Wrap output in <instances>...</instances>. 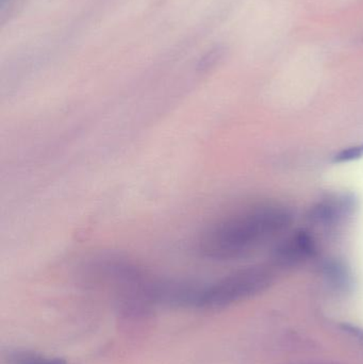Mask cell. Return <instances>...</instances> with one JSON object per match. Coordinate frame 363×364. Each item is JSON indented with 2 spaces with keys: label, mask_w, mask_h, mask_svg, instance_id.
<instances>
[{
  "label": "cell",
  "mask_w": 363,
  "mask_h": 364,
  "mask_svg": "<svg viewBox=\"0 0 363 364\" xmlns=\"http://www.w3.org/2000/svg\"><path fill=\"white\" fill-rule=\"evenodd\" d=\"M292 220L285 205H255L207 227L196 240V254L210 261L243 258L287 230Z\"/></svg>",
  "instance_id": "obj_1"
},
{
  "label": "cell",
  "mask_w": 363,
  "mask_h": 364,
  "mask_svg": "<svg viewBox=\"0 0 363 364\" xmlns=\"http://www.w3.org/2000/svg\"><path fill=\"white\" fill-rule=\"evenodd\" d=\"M272 274L262 267H251L210 284L198 282L197 309H220L251 296L270 284Z\"/></svg>",
  "instance_id": "obj_2"
},
{
  "label": "cell",
  "mask_w": 363,
  "mask_h": 364,
  "mask_svg": "<svg viewBox=\"0 0 363 364\" xmlns=\"http://www.w3.org/2000/svg\"><path fill=\"white\" fill-rule=\"evenodd\" d=\"M358 209V199L352 192L330 193L311 208V224L324 230H336L347 224Z\"/></svg>",
  "instance_id": "obj_3"
},
{
  "label": "cell",
  "mask_w": 363,
  "mask_h": 364,
  "mask_svg": "<svg viewBox=\"0 0 363 364\" xmlns=\"http://www.w3.org/2000/svg\"><path fill=\"white\" fill-rule=\"evenodd\" d=\"M318 245L309 231H296L277 245L273 252V260L279 267H291L315 258Z\"/></svg>",
  "instance_id": "obj_4"
},
{
  "label": "cell",
  "mask_w": 363,
  "mask_h": 364,
  "mask_svg": "<svg viewBox=\"0 0 363 364\" xmlns=\"http://www.w3.org/2000/svg\"><path fill=\"white\" fill-rule=\"evenodd\" d=\"M321 274L326 284L340 293L351 292L353 274L349 265L338 258H327L321 263Z\"/></svg>",
  "instance_id": "obj_5"
},
{
  "label": "cell",
  "mask_w": 363,
  "mask_h": 364,
  "mask_svg": "<svg viewBox=\"0 0 363 364\" xmlns=\"http://www.w3.org/2000/svg\"><path fill=\"white\" fill-rule=\"evenodd\" d=\"M8 364H67L64 359L44 357L36 353L14 352L9 356Z\"/></svg>",
  "instance_id": "obj_6"
},
{
  "label": "cell",
  "mask_w": 363,
  "mask_h": 364,
  "mask_svg": "<svg viewBox=\"0 0 363 364\" xmlns=\"http://www.w3.org/2000/svg\"><path fill=\"white\" fill-rule=\"evenodd\" d=\"M363 157V144L347 147L337 153L332 157L334 164H347V162L356 161Z\"/></svg>",
  "instance_id": "obj_7"
},
{
  "label": "cell",
  "mask_w": 363,
  "mask_h": 364,
  "mask_svg": "<svg viewBox=\"0 0 363 364\" xmlns=\"http://www.w3.org/2000/svg\"><path fill=\"white\" fill-rule=\"evenodd\" d=\"M12 0H0V6H1V12H4L6 6H8Z\"/></svg>",
  "instance_id": "obj_8"
}]
</instances>
